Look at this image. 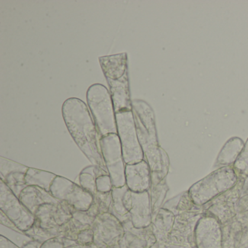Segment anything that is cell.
<instances>
[{"instance_id":"cell-1","label":"cell","mask_w":248,"mask_h":248,"mask_svg":"<svg viewBox=\"0 0 248 248\" xmlns=\"http://www.w3.org/2000/svg\"><path fill=\"white\" fill-rule=\"evenodd\" d=\"M62 114L78 147L93 165L107 171L101 153V138L86 104L79 98H69L62 106Z\"/></svg>"},{"instance_id":"cell-2","label":"cell","mask_w":248,"mask_h":248,"mask_svg":"<svg viewBox=\"0 0 248 248\" xmlns=\"http://www.w3.org/2000/svg\"><path fill=\"white\" fill-rule=\"evenodd\" d=\"M87 101L100 138L117 134L115 111L108 89L101 84L91 85L87 91Z\"/></svg>"},{"instance_id":"cell-3","label":"cell","mask_w":248,"mask_h":248,"mask_svg":"<svg viewBox=\"0 0 248 248\" xmlns=\"http://www.w3.org/2000/svg\"><path fill=\"white\" fill-rule=\"evenodd\" d=\"M132 107L139 142L149 165L154 168L157 165L159 157L153 111L147 103L141 100L132 101Z\"/></svg>"},{"instance_id":"cell-4","label":"cell","mask_w":248,"mask_h":248,"mask_svg":"<svg viewBox=\"0 0 248 248\" xmlns=\"http://www.w3.org/2000/svg\"><path fill=\"white\" fill-rule=\"evenodd\" d=\"M117 135L121 142L125 165L143 160V152L138 138L133 110L116 114Z\"/></svg>"},{"instance_id":"cell-5","label":"cell","mask_w":248,"mask_h":248,"mask_svg":"<svg viewBox=\"0 0 248 248\" xmlns=\"http://www.w3.org/2000/svg\"><path fill=\"white\" fill-rule=\"evenodd\" d=\"M101 153L113 187L121 188L126 184L125 166L121 142L117 134H109L100 139Z\"/></svg>"},{"instance_id":"cell-6","label":"cell","mask_w":248,"mask_h":248,"mask_svg":"<svg viewBox=\"0 0 248 248\" xmlns=\"http://www.w3.org/2000/svg\"><path fill=\"white\" fill-rule=\"evenodd\" d=\"M50 194L57 200L67 202L75 209L88 210L93 203L91 193L63 177L57 176L50 187Z\"/></svg>"},{"instance_id":"cell-7","label":"cell","mask_w":248,"mask_h":248,"mask_svg":"<svg viewBox=\"0 0 248 248\" xmlns=\"http://www.w3.org/2000/svg\"><path fill=\"white\" fill-rule=\"evenodd\" d=\"M0 208L11 219L19 223H29L33 220L30 210L18 200L16 195L2 179L0 188Z\"/></svg>"},{"instance_id":"cell-8","label":"cell","mask_w":248,"mask_h":248,"mask_svg":"<svg viewBox=\"0 0 248 248\" xmlns=\"http://www.w3.org/2000/svg\"><path fill=\"white\" fill-rule=\"evenodd\" d=\"M126 210L133 216V222L144 223L150 219V202L147 191L133 192L127 190L123 197Z\"/></svg>"},{"instance_id":"cell-9","label":"cell","mask_w":248,"mask_h":248,"mask_svg":"<svg viewBox=\"0 0 248 248\" xmlns=\"http://www.w3.org/2000/svg\"><path fill=\"white\" fill-rule=\"evenodd\" d=\"M126 184L129 190L136 193L146 191L150 185L149 165L146 161L126 165Z\"/></svg>"},{"instance_id":"cell-10","label":"cell","mask_w":248,"mask_h":248,"mask_svg":"<svg viewBox=\"0 0 248 248\" xmlns=\"http://www.w3.org/2000/svg\"><path fill=\"white\" fill-rule=\"evenodd\" d=\"M109 85L110 93L112 99L115 114L124 111H132V101L130 100L129 88L128 72L117 80L107 79Z\"/></svg>"},{"instance_id":"cell-11","label":"cell","mask_w":248,"mask_h":248,"mask_svg":"<svg viewBox=\"0 0 248 248\" xmlns=\"http://www.w3.org/2000/svg\"><path fill=\"white\" fill-rule=\"evenodd\" d=\"M19 200L30 211L34 212V209L40 205L47 204H58L59 201L48 191L38 186H27L21 191Z\"/></svg>"},{"instance_id":"cell-12","label":"cell","mask_w":248,"mask_h":248,"mask_svg":"<svg viewBox=\"0 0 248 248\" xmlns=\"http://www.w3.org/2000/svg\"><path fill=\"white\" fill-rule=\"evenodd\" d=\"M106 79L117 80L123 78L127 71V55L126 53L98 59Z\"/></svg>"},{"instance_id":"cell-13","label":"cell","mask_w":248,"mask_h":248,"mask_svg":"<svg viewBox=\"0 0 248 248\" xmlns=\"http://www.w3.org/2000/svg\"><path fill=\"white\" fill-rule=\"evenodd\" d=\"M57 175L47 171L29 168L25 175L26 185L38 186L50 192V187Z\"/></svg>"},{"instance_id":"cell-14","label":"cell","mask_w":248,"mask_h":248,"mask_svg":"<svg viewBox=\"0 0 248 248\" xmlns=\"http://www.w3.org/2000/svg\"><path fill=\"white\" fill-rule=\"evenodd\" d=\"M104 175H108V172L99 167L93 165L85 168L79 175L81 186L93 195L97 190V178Z\"/></svg>"},{"instance_id":"cell-15","label":"cell","mask_w":248,"mask_h":248,"mask_svg":"<svg viewBox=\"0 0 248 248\" xmlns=\"http://www.w3.org/2000/svg\"><path fill=\"white\" fill-rule=\"evenodd\" d=\"M243 142L239 139H232L229 140L220 152L219 160L224 163L233 162L243 148Z\"/></svg>"},{"instance_id":"cell-16","label":"cell","mask_w":248,"mask_h":248,"mask_svg":"<svg viewBox=\"0 0 248 248\" xmlns=\"http://www.w3.org/2000/svg\"><path fill=\"white\" fill-rule=\"evenodd\" d=\"M217 229L213 231L202 232L198 233L199 248H220V233Z\"/></svg>"},{"instance_id":"cell-17","label":"cell","mask_w":248,"mask_h":248,"mask_svg":"<svg viewBox=\"0 0 248 248\" xmlns=\"http://www.w3.org/2000/svg\"><path fill=\"white\" fill-rule=\"evenodd\" d=\"M28 170L29 168H27V166L13 162V161L9 160V159L1 157L0 171H1V175H2V178L3 177L5 178L10 174L14 173V172H21L27 173Z\"/></svg>"},{"instance_id":"cell-18","label":"cell","mask_w":248,"mask_h":248,"mask_svg":"<svg viewBox=\"0 0 248 248\" xmlns=\"http://www.w3.org/2000/svg\"><path fill=\"white\" fill-rule=\"evenodd\" d=\"M128 190L127 186L121 187V188H114L113 187L112 197H113V207L115 210H117L118 213H127L125 207L124 205V202H123V197L126 191Z\"/></svg>"},{"instance_id":"cell-19","label":"cell","mask_w":248,"mask_h":248,"mask_svg":"<svg viewBox=\"0 0 248 248\" xmlns=\"http://www.w3.org/2000/svg\"><path fill=\"white\" fill-rule=\"evenodd\" d=\"M112 182L109 175H101L96 179L97 191L100 193H108L112 189Z\"/></svg>"},{"instance_id":"cell-20","label":"cell","mask_w":248,"mask_h":248,"mask_svg":"<svg viewBox=\"0 0 248 248\" xmlns=\"http://www.w3.org/2000/svg\"><path fill=\"white\" fill-rule=\"evenodd\" d=\"M242 155H244V156H248V143H247L246 147H245V152H243V154H242Z\"/></svg>"}]
</instances>
